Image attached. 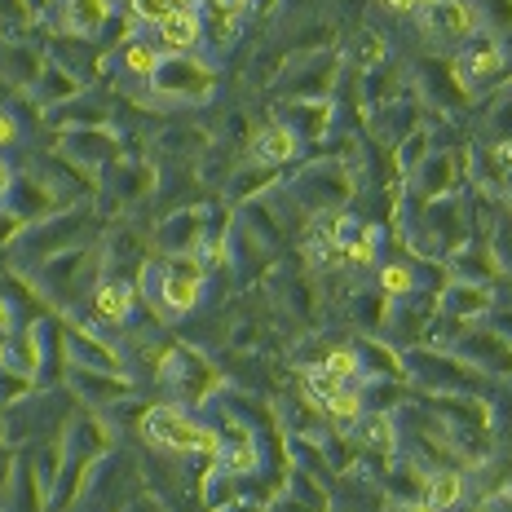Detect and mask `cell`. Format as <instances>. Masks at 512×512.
Segmentation results:
<instances>
[{
	"label": "cell",
	"instance_id": "6da1fadb",
	"mask_svg": "<svg viewBox=\"0 0 512 512\" xmlns=\"http://www.w3.org/2000/svg\"><path fill=\"white\" fill-rule=\"evenodd\" d=\"M199 283H204V261L195 252H177L159 279V301L168 314H186L199 305Z\"/></svg>",
	"mask_w": 512,
	"mask_h": 512
},
{
	"label": "cell",
	"instance_id": "7a4b0ae2",
	"mask_svg": "<svg viewBox=\"0 0 512 512\" xmlns=\"http://www.w3.org/2000/svg\"><path fill=\"white\" fill-rule=\"evenodd\" d=\"M155 89L173 93V98H208L212 93V71L204 62L186 58V53H168L155 71Z\"/></svg>",
	"mask_w": 512,
	"mask_h": 512
},
{
	"label": "cell",
	"instance_id": "3957f363",
	"mask_svg": "<svg viewBox=\"0 0 512 512\" xmlns=\"http://www.w3.org/2000/svg\"><path fill=\"white\" fill-rule=\"evenodd\" d=\"M142 429H146V437H151V442L168 446V451H195L199 424H190L186 411L173 407V402H164V407H151V411H146Z\"/></svg>",
	"mask_w": 512,
	"mask_h": 512
},
{
	"label": "cell",
	"instance_id": "277c9868",
	"mask_svg": "<svg viewBox=\"0 0 512 512\" xmlns=\"http://www.w3.org/2000/svg\"><path fill=\"white\" fill-rule=\"evenodd\" d=\"M204 36V23H199V9H173V14L159 23V49L168 53H190Z\"/></svg>",
	"mask_w": 512,
	"mask_h": 512
},
{
	"label": "cell",
	"instance_id": "5b68a950",
	"mask_svg": "<svg viewBox=\"0 0 512 512\" xmlns=\"http://www.w3.org/2000/svg\"><path fill=\"white\" fill-rule=\"evenodd\" d=\"M424 27L437 31V36H468V31L477 27V14H473V5H464V0H429Z\"/></svg>",
	"mask_w": 512,
	"mask_h": 512
},
{
	"label": "cell",
	"instance_id": "8992f818",
	"mask_svg": "<svg viewBox=\"0 0 512 512\" xmlns=\"http://www.w3.org/2000/svg\"><path fill=\"white\" fill-rule=\"evenodd\" d=\"M296 146H301V133L287 128V124H274L256 137V159H265V164H283V159L296 155Z\"/></svg>",
	"mask_w": 512,
	"mask_h": 512
},
{
	"label": "cell",
	"instance_id": "52a82bcc",
	"mask_svg": "<svg viewBox=\"0 0 512 512\" xmlns=\"http://www.w3.org/2000/svg\"><path fill=\"white\" fill-rule=\"evenodd\" d=\"M464 499V477L460 473H433L429 482H424V504H429L433 512H451L455 504Z\"/></svg>",
	"mask_w": 512,
	"mask_h": 512
},
{
	"label": "cell",
	"instance_id": "ba28073f",
	"mask_svg": "<svg viewBox=\"0 0 512 512\" xmlns=\"http://www.w3.org/2000/svg\"><path fill=\"white\" fill-rule=\"evenodd\" d=\"M111 18V5L106 0H67V27L80 31V36H98Z\"/></svg>",
	"mask_w": 512,
	"mask_h": 512
},
{
	"label": "cell",
	"instance_id": "9c48e42d",
	"mask_svg": "<svg viewBox=\"0 0 512 512\" xmlns=\"http://www.w3.org/2000/svg\"><path fill=\"white\" fill-rule=\"evenodd\" d=\"M93 309H98L106 323H124L128 309H133V292H128V283H98V292H93Z\"/></svg>",
	"mask_w": 512,
	"mask_h": 512
},
{
	"label": "cell",
	"instance_id": "30bf717a",
	"mask_svg": "<svg viewBox=\"0 0 512 512\" xmlns=\"http://www.w3.org/2000/svg\"><path fill=\"white\" fill-rule=\"evenodd\" d=\"M499 62H504V53H499L495 45H486V40H482V45H477V49H473V53H468V58L460 62V76H464V80L495 76V71H499Z\"/></svg>",
	"mask_w": 512,
	"mask_h": 512
},
{
	"label": "cell",
	"instance_id": "8fae6325",
	"mask_svg": "<svg viewBox=\"0 0 512 512\" xmlns=\"http://www.w3.org/2000/svg\"><path fill=\"white\" fill-rule=\"evenodd\" d=\"M159 62H164V53H159V49L142 45V40H128V49H124V67L133 71V76H146V80H155Z\"/></svg>",
	"mask_w": 512,
	"mask_h": 512
},
{
	"label": "cell",
	"instance_id": "7c38bea8",
	"mask_svg": "<svg viewBox=\"0 0 512 512\" xmlns=\"http://www.w3.org/2000/svg\"><path fill=\"white\" fill-rule=\"evenodd\" d=\"M340 389H345V380H336L327 367H314V371H309V376H305V393H309V398H314V402H323V407L336 398Z\"/></svg>",
	"mask_w": 512,
	"mask_h": 512
},
{
	"label": "cell",
	"instance_id": "4fadbf2b",
	"mask_svg": "<svg viewBox=\"0 0 512 512\" xmlns=\"http://www.w3.org/2000/svg\"><path fill=\"white\" fill-rule=\"evenodd\" d=\"M327 411H332L340 424H354V420H362V393H358V389H349V384H345V389H340L336 398L327 402Z\"/></svg>",
	"mask_w": 512,
	"mask_h": 512
},
{
	"label": "cell",
	"instance_id": "5bb4252c",
	"mask_svg": "<svg viewBox=\"0 0 512 512\" xmlns=\"http://www.w3.org/2000/svg\"><path fill=\"white\" fill-rule=\"evenodd\" d=\"M327 371H332L336 380H358V371H362V358L354 354V349H336V354H327L323 362Z\"/></svg>",
	"mask_w": 512,
	"mask_h": 512
},
{
	"label": "cell",
	"instance_id": "9a60e30c",
	"mask_svg": "<svg viewBox=\"0 0 512 512\" xmlns=\"http://www.w3.org/2000/svg\"><path fill=\"white\" fill-rule=\"evenodd\" d=\"M128 14H133V23H155L159 27L168 14H173V5H168V0H133Z\"/></svg>",
	"mask_w": 512,
	"mask_h": 512
},
{
	"label": "cell",
	"instance_id": "2e32d148",
	"mask_svg": "<svg viewBox=\"0 0 512 512\" xmlns=\"http://www.w3.org/2000/svg\"><path fill=\"white\" fill-rule=\"evenodd\" d=\"M345 261H349V265H371V261H376V230H367L362 239L349 243V248H345Z\"/></svg>",
	"mask_w": 512,
	"mask_h": 512
},
{
	"label": "cell",
	"instance_id": "e0dca14e",
	"mask_svg": "<svg viewBox=\"0 0 512 512\" xmlns=\"http://www.w3.org/2000/svg\"><path fill=\"white\" fill-rule=\"evenodd\" d=\"M27 389H31V376H27V371L18 376V371H9V362H0V398H23Z\"/></svg>",
	"mask_w": 512,
	"mask_h": 512
},
{
	"label": "cell",
	"instance_id": "ac0fdd59",
	"mask_svg": "<svg viewBox=\"0 0 512 512\" xmlns=\"http://www.w3.org/2000/svg\"><path fill=\"white\" fill-rule=\"evenodd\" d=\"M362 437H367L371 446H393V420L389 415H371V420L362 424Z\"/></svg>",
	"mask_w": 512,
	"mask_h": 512
},
{
	"label": "cell",
	"instance_id": "d6986e66",
	"mask_svg": "<svg viewBox=\"0 0 512 512\" xmlns=\"http://www.w3.org/2000/svg\"><path fill=\"white\" fill-rule=\"evenodd\" d=\"M380 279H384V292H393V296H407L415 287V274L407 270V265H389Z\"/></svg>",
	"mask_w": 512,
	"mask_h": 512
},
{
	"label": "cell",
	"instance_id": "ffe728a7",
	"mask_svg": "<svg viewBox=\"0 0 512 512\" xmlns=\"http://www.w3.org/2000/svg\"><path fill=\"white\" fill-rule=\"evenodd\" d=\"M252 460H256V451H252V446H239V451L230 455V468H234V473H248Z\"/></svg>",
	"mask_w": 512,
	"mask_h": 512
},
{
	"label": "cell",
	"instance_id": "44dd1931",
	"mask_svg": "<svg viewBox=\"0 0 512 512\" xmlns=\"http://www.w3.org/2000/svg\"><path fill=\"white\" fill-rule=\"evenodd\" d=\"M18 137V124H14V115L9 111H0V146H9Z\"/></svg>",
	"mask_w": 512,
	"mask_h": 512
},
{
	"label": "cell",
	"instance_id": "7402d4cb",
	"mask_svg": "<svg viewBox=\"0 0 512 512\" xmlns=\"http://www.w3.org/2000/svg\"><path fill=\"white\" fill-rule=\"evenodd\" d=\"M384 5L398 9V14H420V9L429 5V0H384Z\"/></svg>",
	"mask_w": 512,
	"mask_h": 512
},
{
	"label": "cell",
	"instance_id": "603a6c76",
	"mask_svg": "<svg viewBox=\"0 0 512 512\" xmlns=\"http://www.w3.org/2000/svg\"><path fill=\"white\" fill-rule=\"evenodd\" d=\"M9 190H14V173H9V164L0 159V195H9Z\"/></svg>",
	"mask_w": 512,
	"mask_h": 512
},
{
	"label": "cell",
	"instance_id": "cb8c5ba5",
	"mask_svg": "<svg viewBox=\"0 0 512 512\" xmlns=\"http://www.w3.org/2000/svg\"><path fill=\"white\" fill-rule=\"evenodd\" d=\"M398 512H433L429 504H424V499H411V504H402Z\"/></svg>",
	"mask_w": 512,
	"mask_h": 512
},
{
	"label": "cell",
	"instance_id": "d4e9b609",
	"mask_svg": "<svg viewBox=\"0 0 512 512\" xmlns=\"http://www.w3.org/2000/svg\"><path fill=\"white\" fill-rule=\"evenodd\" d=\"M9 323H14V314H9V305L0 301V332H9Z\"/></svg>",
	"mask_w": 512,
	"mask_h": 512
},
{
	"label": "cell",
	"instance_id": "484cf974",
	"mask_svg": "<svg viewBox=\"0 0 512 512\" xmlns=\"http://www.w3.org/2000/svg\"><path fill=\"white\" fill-rule=\"evenodd\" d=\"M173 9H195V0H168Z\"/></svg>",
	"mask_w": 512,
	"mask_h": 512
},
{
	"label": "cell",
	"instance_id": "4316f807",
	"mask_svg": "<svg viewBox=\"0 0 512 512\" xmlns=\"http://www.w3.org/2000/svg\"><path fill=\"white\" fill-rule=\"evenodd\" d=\"M504 164L512 168V142H504Z\"/></svg>",
	"mask_w": 512,
	"mask_h": 512
},
{
	"label": "cell",
	"instance_id": "83f0119b",
	"mask_svg": "<svg viewBox=\"0 0 512 512\" xmlns=\"http://www.w3.org/2000/svg\"><path fill=\"white\" fill-rule=\"evenodd\" d=\"M508 208H512V195H508Z\"/></svg>",
	"mask_w": 512,
	"mask_h": 512
}]
</instances>
